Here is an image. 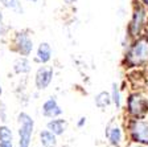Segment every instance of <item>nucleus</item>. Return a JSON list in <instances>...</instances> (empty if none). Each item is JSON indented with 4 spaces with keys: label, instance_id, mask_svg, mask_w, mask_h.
I'll list each match as a JSON object with an SVG mask.
<instances>
[{
    "label": "nucleus",
    "instance_id": "obj_3",
    "mask_svg": "<svg viewBox=\"0 0 148 147\" xmlns=\"http://www.w3.org/2000/svg\"><path fill=\"white\" fill-rule=\"evenodd\" d=\"M17 123H18V130H17L18 147H31L33 131H34L33 118L28 113L21 111L17 115Z\"/></svg>",
    "mask_w": 148,
    "mask_h": 147
},
{
    "label": "nucleus",
    "instance_id": "obj_14",
    "mask_svg": "<svg viewBox=\"0 0 148 147\" xmlns=\"http://www.w3.org/2000/svg\"><path fill=\"white\" fill-rule=\"evenodd\" d=\"M94 104H95V106L98 107V109H101V110H105L106 107H108L111 104H112V101H111L110 92H106V90H103V92L98 93V94L95 95V98H94Z\"/></svg>",
    "mask_w": 148,
    "mask_h": 147
},
{
    "label": "nucleus",
    "instance_id": "obj_17",
    "mask_svg": "<svg viewBox=\"0 0 148 147\" xmlns=\"http://www.w3.org/2000/svg\"><path fill=\"white\" fill-rule=\"evenodd\" d=\"M5 141H13V134L12 130L9 129L7 125L0 126V142H5Z\"/></svg>",
    "mask_w": 148,
    "mask_h": 147
},
{
    "label": "nucleus",
    "instance_id": "obj_7",
    "mask_svg": "<svg viewBox=\"0 0 148 147\" xmlns=\"http://www.w3.org/2000/svg\"><path fill=\"white\" fill-rule=\"evenodd\" d=\"M53 76H54V70L52 66L48 65H42L37 69L36 74H34V86L37 90H45L48 86L52 84Z\"/></svg>",
    "mask_w": 148,
    "mask_h": 147
},
{
    "label": "nucleus",
    "instance_id": "obj_9",
    "mask_svg": "<svg viewBox=\"0 0 148 147\" xmlns=\"http://www.w3.org/2000/svg\"><path fill=\"white\" fill-rule=\"evenodd\" d=\"M41 113L45 118L52 119V118L61 117L64 114V110H62V107L58 105V102L54 97H49L41 106Z\"/></svg>",
    "mask_w": 148,
    "mask_h": 147
},
{
    "label": "nucleus",
    "instance_id": "obj_11",
    "mask_svg": "<svg viewBox=\"0 0 148 147\" xmlns=\"http://www.w3.org/2000/svg\"><path fill=\"white\" fill-rule=\"evenodd\" d=\"M46 129L49 130V131H52L53 134H56L57 137H61V135H64L65 133H66V130H68V121L62 119L60 117L52 118L49 122L46 123Z\"/></svg>",
    "mask_w": 148,
    "mask_h": 147
},
{
    "label": "nucleus",
    "instance_id": "obj_21",
    "mask_svg": "<svg viewBox=\"0 0 148 147\" xmlns=\"http://www.w3.org/2000/svg\"><path fill=\"white\" fill-rule=\"evenodd\" d=\"M127 147H148V144H143V143H138V142H132V143H130Z\"/></svg>",
    "mask_w": 148,
    "mask_h": 147
},
{
    "label": "nucleus",
    "instance_id": "obj_10",
    "mask_svg": "<svg viewBox=\"0 0 148 147\" xmlns=\"http://www.w3.org/2000/svg\"><path fill=\"white\" fill-rule=\"evenodd\" d=\"M52 46H50L49 43L46 41H42V43L38 44L36 49V57H34V61L38 62L41 65H45L52 60Z\"/></svg>",
    "mask_w": 148,
    "mask_h": 147
},
{
    "label": "nucleus",
    "instance_id": "obj_12",
    "mask_svg": "<svg viewBox=\"0 0 148 147\" xmlns=\"http://www.w3.org/2000/svg\"><path fill=\"white\" fill-rule=\"evenodd\" d=\"M12 69L16 74H28L32 69V64H31V61L28 60V57L21 56V57L16 58L15 61H13Z\"/></svg>",
    "mask_w": 148,
    "mask_h": 147
},
{
    "label": "nucleus",
    "instance_id": "obj_27",
    "mask_svg": "<svg viewBox=\"0 0 148 147\" xmlns=\"http://www.w3.org/2000/svg\"><path fill=\"white\" fill-rule=\"evenodd\" d=\"M1 94H3V88H1V85H0V97H1Z\"/></svg>",
    "mask_w": 148,
    "mask_h": 147
},
{
    "label": "nucleus",
    "instance_id": "obj_24",
    "mask_svg": "<svg viewBox=\"0 0 148 147\" xmlns=\"http://www.w3.org/2000/svg\"><path fill=\"white\" fill-rule=\"evenodd\" d=\"M3 35V23H0V36Z\"/></svg>",
    "mask_w": 148,
    "mask_h": 147
},
{
    "label": "nucleus",
    "instance_id": "obj_20",
    "mask_svg": "<svg viewBox=\"0 0 148 147\" xmlns=\"http://www.w3.org/2000/svg\"><path fill=\"white\" fill-rule=\"evenodd\" d=\"M0 147H15V146H13V141H5V142H0Z\"/></svg>",
    "mask_w": 148,
    "mask_h": 147
},
{
    "label": "nucleus",
    "instance_id": "obj_25",
    "mask_svg": "<svg viewBox=\"0 0 148 147\" xmlns=\"http://www.w3.org/2000/svg\"><path fill=\"white\" fill-rule=\"evenodd\" d=\"M3 20H4V16H3V13L0 12V23H3Z\"/></svg>",
    "mask_w": 148,
    "mask_h": 147
},
{
    "label": "nucleus",
    "instance_id": "obj_18",
    "mask_svg": "<svg viewBox=\"0 0 148 147\" xmlns=\"http://www.w3.org/2000/svg\"><path fill=\"white\" fill-rule=\"evenodd\" d=\"M0 121L5 123L8 121V115H7V107L4 104H0Z\"/></svg>",
    "mask_w": 148,
    "mask_h": 147
},
{
    "label": "nucleus",
    "instance_id": "obj_19",
    "mask_svg": "<svg viewBox=\"0 0 148 147\" xmlns=\"http://www.w3.org/2000/svg\"><path fill=\"white\" fill-rule=\"evenodd\" d=\"M85 125H86V117H81L79 119H78V122H77V127L78 129H82Z\"/></svg>",
    "mask_w": 148,
    "mask_h": 147
},
{
    "label": "nucleus",
    "instance_id": "obj_26",
    "mask_svg": "<svg viewBox=\"0 0 148 147\" xmlns=\"http://www.w3.org/2000/svg\"><path fill=\"white\" fill-rule=\"evenodd\" d=\"M27 1H29V3H37V1H40V0H27Z\"/></svg>",
    "mask_w": 148,
    "mask_h": 147
},
{
    "label": "nucleus",
    "instance_id": "obj_6",
    "mask_svg": "<svg viewBox=\"0 0 148 147\" xmlns=\"http://www.w3.org/2000/svg\"><path fill=\"white\" fill-rule=\"evenodd\" d=\"M128 133L132 142L148 144V121L144 118L132 119L128 125Z\"/></svg>",
    "mask_w": 148,
    "mask_h": 147
},
{
    "label": "nucleus",
    "instance_id": "obj_28",
    "mask_svg": "<svg viewBox=\"0 0 148 147\" xmlns=\"http://www.w3.org/2000/svg\"><path fill=\"white\" fill-rule=\"evenodd\" d=\"M145 31H147V36H148V25H147V28H145Z\"/></svg>",
    "mask_w": 148,
    "mask_h": 147
},
{
    "label": "nucleus",
    "instance_id": "obj_5",
    "mask_svg": "<svg viewBox=\"0 0 148 147\" xmlns=\"http://www.w3.org/2000/svg\"><path fill=\"white\" fill-rule=\"evenodd\" d=\"M12 48L20 56H24V57L31 56V53L34 49L33 39L31 37V33L28 31L15 32L12 37Z\"/></svg>",
    "mask_w": 148,
    "mask_h": 147
},
{
    "label": "nucleus",
    "instance_id": "obj_4",
    "mask_svg": "<svg viewBox=\"0 0 148 147\" xmlns=\"http://www.w3.org/2000/svg\"><path fill=\"white\" fill-rule=\"evenodd\" d=\"M127 111L132 119L144 118L148 114V99L140 93H132L127 98Z\"/></svg>",
    "mask_w": 148,
    "mask_h": 147
},
{
    "label": "nucleus",
    "instance_id": "obj_1",
    "mask_svg": "<svg viewBox=\"0 0 148 147\" xmlns=\"http://www.w3.org/2000/svg\"><path fill=\"white\" fill-rule=\"evenodd\" d=\"M148 62V36L134 39L126 55V64L130 68L143 66Z\"/></svg>",
    "mask_w": 148,
    "mask_h": 147
},
{
    "label": "nucleus",
    "instance_id": "obj_22",
    "mask_svg": "<svg viewBox=\"0 0 148 147\" xmlns=\"http://www.w3.org/2000/svg\"><path fill=\"white\" fill-rule=\"evenodd\" d=\"M77 1H78V0H64V3L66 4V6H74Z\"/></svg>",
    "mask_w": 148,
    "mask_h": 147
},
{
    "label": "nucleus",
    "instance_id": "obj_8",
    "mask_svg": "<svg viewBox=\"0 0 148 147\" xmlns=\"http://www.w3.org/2000/svg\"><path fill=\"white\" fill-rule=\"evenodd\" d=\"M106 138L108 139L111 146L114 147H122L123 144V129L116 121H111L106 126Z\"/></svg>",
    "mask_w": 148,
    "mask_h": 147
},
{
    "label": "nucleus",
    "instance_id": "obj_23",
    "mask_svg": "<svg viewBox=\"0 0 148 147\" xmlns=\"http://www.w3.org/2000/svg\"><path fill=\"white\" fill-rule=\"evenodd\" d=\"M136 1H139L140 4H143V6L148 9V0H136Z\"/></svg>",
    "mask_w": 148,
    "mask_h": 147
},
{
    "label": "nucleus",
    "instance_id": "obj_15",
    "mask_svg": "<svg viewBox=\"0 0 148 147\" xmlns=\"http://www.w3.org/2000/svg\"><path fill=\"white\" fill-rule=\"evenodd\" d=\"M110 94H111V101H112V105L115 106V109L120 110L122 109V93H120L119 85L116 82H112Z\"/></svg>",
    "mask_w": 148,
    "mask_h": 147
},
{
    "label": "nucleus",
    "instance_id": "obj_16",
    "mask_svg": "<svg viewBox=\"0 0 148 147\" xmlns=\"http://www.w3.org/2000/svg\"><path fill=\"white\" fill-rule=\"evenodd\" d=\"M0 6L7 9H11L15 13H24L21 0H0Z\"/></svg>",
    "mask_w": 148,
    "mask_h": 147
},
{
    "label": "nucleus",
    "instance_id": "obj_2",
    "mask_svg": "<svg viewBox=\"0 0 148 147\" xmlns=\"http://www.w3.org/2000/svg\"><path fill=\"white\" fill-rule=\"evenodd\" d=\"M148 25V9L145 8L143 4H140L139 1L134 3L132 8V15H131V20L128 23V36L131 39H138L143 35V32L145 31V28Z\"/></svg>",
    "mask_w": 148,
    "mask_h": 147
},
{
    "label": "nucleus",
    "instance_id": "obj_13",
    "mask_svg": "<svg viewBox=\"0 0 148 147\" xmlns=\"http://www.w3.org/2000/svg\"><path fill=\"white\" fill-rule=\"evenodd\" d=\"M38 137H40V143L42 147H57V143H58L57 135L53 134V133L49 131L48 129L41 130Z\"/></svg>",
    "mask_w": 148,
    "mask_h": 147
}]
</instances>
